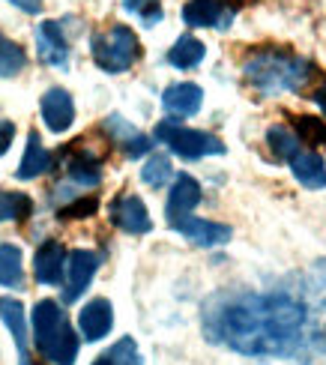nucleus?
Listing matches in <instances>:
<instances>
[{
    "label": "nucleus",
    "mask_w": 326,
    "mask_h": 365,
    "mask_svg": "<svg viewBox=\"0 0 326 365\" xmlns=\"http://www.w3.org/2000/svg\"><path fill=\"white\" fill-rule=\"evenodd\" d=\"M204 332L245 356H297L312 341V306L290 291L215 294L204 306Z\"/></svg>",
    "instance_id": "1"
},
{
    "label": "nucleus",
    "mask_w": 326,
    "mask_h": 365,
    "mask_svg": "<svg viewBox=\"0 0 326 365\" xmlns=\"http://www.w3.org/2000/svg\"><path fill=\"white\" fill-rule=\"evenodd\" d=\"M245 81L252 84L258 93L263 96H275L285 90H302L315 75V66L305 63L302 57H293L287 51H258L248 63L243 66Z\"/></svg>",
    "instance_id": "2"
},
{
    "label": "nucleus",
    "mask_w": 326,
    "mask_h": 365,
    "mask_svg": "<svg viewBox=\"0 0 326 365\" xmlns=\"http://www.w3.org/2000/svg\"><path fill=\"white\" fill-rule=\"evenodd\" d=\"M34 341L36 351L54 365H72L78 356V336L72 332L63 309L54 299H42L34 309Z\"/></svg>",
    "instance_id": "3"
},
{
    "label": "nucleus",
    "mask_w": 326,
    "mask_h": 365,
    "mask_svg": "<svg viewBox=\"0 0 326 365\" xmlns=\"http://www.w3.org/2000/svg\"><path fill=\"white\" fill-rule=\"evenodd\" d=\"M141 57V45H138V36L129 27L114 24L111 30L93 36V60L99 63V69L105 72H126L132 69V63Z\"/></svg>",
    "instance_id": "4"
},
{
    "label": "nucleus",
    "mask_w": 326,
    "mask_h": 365,
    "mask_svg": "<svg viewBox=\"0 0 326 365\" xmlns=\"http://www.w3.org/2000/svg\"><path fill=\"white\" fill-rule=\"evenodd\" d=\"M156 138L162 144H168L183 159H204V156H222L225 153V144L215 138V135L200 132V129H185L177 123H159Z\"/></svg>",
    "instance_id": "5"
},
{
    "label": "nucleus",
    "mask_w": 326,
    "mask_h": 365,
    "mask_svg": "<svg viewBox=\"0 0 326 365\" xmlns=\"http://www.w3.org/2000/svg\"><path fill=\"white\" fill-rule=\"evenodd\" d=\"M174 231H180L189 242L200 249H213V246H225L230 240V227L219 225V222H207V219H192V216H183L177 222H170Z\"/></svg>",
    "instance_id": "6"
},
{
    "label": "nucleus",
    "mask_w": 326,
    "mask_h": 365,
    "mask_svg": "<svg viewBox=\"0 0 326 365\" xmlns=\"http://www.w3.org/2000/svg\"><path fill=\"white\" fill-rule=\"evenodd\" d=\"M111 222L126 234H147L153 222L150 212L144 207V201L138 195H120L117 201L111 204Z\"/></svg>",
    "instance_id": "7"
},
{
    "label": "nucleus",
    "mask_w": 326,
    "mask_h": 365,
    "mask_svg": "<svg viewBox=\"0 0 326 365\" xmlns=\"http://www.w3.org/2000/svg\"><path fill=\"white\" fill-rule=\"evenodd\" d=\"M66 269H69V287H66L63 299L66 302H75V299H78L87 291V284L93 282V276H96L99 257L93 255V252H87V249H75L66 257Z\"/></svg>",
    "instance_id": "8"
},
{
    "label": "nucleus",
    "mask_w": 326,
    "mask_h": 365,
    "mask_svg": "<svg viewBox=\"0 0 326 365\" xmlns=\"http://www.w3.org/2000/svg\"><path fill=\"white\" fill-rule=\"evenodd\" d=\"M78 327H81V336L87 341L105 339L108 332H111V327H114V309H111V302L102 299V297L90 299L87 306L78 312Z\"/></svg>",
    "instance_id": "9"
},
{
    "label": "nucleus",
    "mask_w": 326,
    "mask_h": 365,
    "mask_svg": "<svg viewBox=\"0 0 326 365\" xmlns=\"http://www.w3.org/2000/svg\"><path fill=\"white\" fill-rule=\"evenodd\" d=\"M42 120H45V126H49L51 132H57V135L72 126L75 102H72V96L66 93L63 87H51L49 93L42 96Z\"/></svg>",
    "instance_id": "10"
},
{
    "label": "nucleus",
    "mask_w": 326,
    "mask_h": 365,
    "mask_svg": "<svg viewBox=\"0 0 326 365\" xmlns=\"http://www.w3.org/2000/svg\"><path fill=\"white\" fill-rule=\"evenodd\" d=\"M63 267H66V249L57 240L42 242L36 257H34V276L42 284H60L63 279Z\"/></svg>",
    "instance_id": "11"
},
{
    "label": "nucleus",
    "mask_w": 326,
    "mask_h": 365,
    "mask_svg": "<svg viewBox=\"0 0 326 365\" xmlns=\"http://www.w3.org/2000/svg\"><path fill=\"white\" fill-rule=\"evenodd\" d=\"M200 204V186L198 180L189 177V174H180L174 180V186H170V195H168V222H177L183 216H189V212Z\"/></svg>",
    "instance_id": "12"
},
{
    "label": "nucleus",
    "mask_w": 326,
    "mask_h": 365,
    "mask_svg": "<svg viewBox=\"0 0 326 365\" xmlns=\"http://www.w3.org/2000/svg\"><path fill=\"white\" fill-rule=\"evenodd\" d=\"M36 48H39L42 63H49V66H66L69 45H66L63 30H60L57 21H42L39 24V30H36Z\"/></svg>",
    "instance_id": "13"
},
{
    "label": "nucleus",
    "mask_w": 326,
    "mask_h": 365,
    "mask_svg": "<svg viewBox=\"0 0 326 365\" xmlns=\"http://www.w3.org/2000/svg\"><path fill=\"white\" fill-rule=\"evenodd\" d=\"M200 102H204V90H200L198 84H189V81L170 84L165 90V96H162V105H165L170 114H177V117L198 114L200 111Z\"/></svg>",
    "instance_id": "14"
},
{
    "label": "nucleus",
    "mask_w": 326,
    "mask_h": 365,
    "mask_svg": "<svg viewBox=\"0 0 326 365\" xmlns=\"http://www.w3.org/2000/svg\"><path fill=\"white\" fill-rule=\"evenodd\" d=\"M0 321L6 324V329L12 332L15 347H19L21 365H30V347H27V324H24V306L19 299L0 297Z\"/></svg>",
    "instance_id": "15"
},
{
    "label": "nucleus",
    "mask_w": 326,
    "mask_h": 365,
    "mask_svg": "<svg viewBox=\"0 0 326 365\" xmlns=\"http://www.w3.org/2000/svg\"><path fill=\"white\" fill-rule=\"evenodd\" d=\"M183 19L192 27H230V12H225L215 0H189L183 6Z\"/></svg>",
    "instance_id": "16"
},
{
    "label": "nucleus",
    "mask_w": 326,
    "mask_h": 365,
    "mask_svg": "<svg viewBox=\"0 0 326 365\" xmlns=\"http://www.w3.org/2000/svg\"><path fill=\"white\" fill-rule=\"evenodd\" d=\"M105 132L108 135H111V138L123 147V153H126L129 159H138V156H144L147 153V150L153 147L150 144V138H147V135H141V132H135L129 123H123V120L114 114V117H108L105 120Z\"/></svg>",
    "instance_id": "17"
},
{
    "label": "nucleus",
    "mask_w": 326,
    "mask_h": 365,
    "mask_svg": "<svg viewBox=\"0 0 326 365\" xmlns=\"http://www.w3.org/2000/svg\"><path fill=\"white\" fill-rule=\"evenodd\" d=\"M287 162L293 168V177H297L305 189H323L326 186V165L317 153H305V150H300V153H293Z\"/></svg>",
    "instance_id": "18"
},
{
    "label": "nucleus",
    "mask_w": 326,
    "mask_h": 365,
    "mask_svg": "<svg viewBox=\"0 0 326 365\" xmlns=\"http://www.w3.org/2000/svg\"><path fill=\"white\" fill-rule=\"evenodd\" d=\"M49 165H51L49 150L42 147V141H39L36 132H30V135H27L24 156H21V165H19V171H15V177H19V180H34V177H39V174L49 171Z\"/></svg>",
    "instance_id": "19"
},
{
    "label": "nucleus",
    "mask_w": 326,
    "mask_h": 365,
    "mask_svg": "<svg viewBox=\"0 0 326 365\" xmlns=\"http://www.w3.org/2000/svg\"><path fill=\"white\" fill-rule=\"evenodd\" d=\"M204 42L195 39V36H180L174 42V48L168 51V60H170V66H177V69H192L198 66L200 60H204Z\"/></svg>",
    "instance_id": "20"
},
{
    "label": "nucleus",
    "mask_w": 326,
    "mask_h": 365,
    "mask_svg": "<svg viewBox=\"0 0 326 365\" xmlns=\"http://www.w3.org/2000/svg\"><path fill=\"white\" fill-rule=\"evenodd\" d=\"M69 177L75 182H81V186H99V180H102L99 159L90 153H75L69 159Z\"/></svg>",
    "instance_id": "21"
},
{
    "label": "nucleus",
    "mask_w": 326,
    "mask_h": 365,
    "mask_svg": "<svg viewBox=\"0 0 326 365\" xmlns=\"http://www.w3.org/2000/svg\"><path fill=\"white\" fill-rule=\"evenodd\" d=\"M24 66H27L24 48L0 34V78H12V75H19Z\"/></svg>",
    "instance_id": "22"
},
{
    "label": "nucleus",
    "mask_w": 326,
    "mask_h": 365,
    "mask_svg": "<svg viewBox=\"0 0 326 365\" xmlns=\"http://www.w3.org/2000/svg\"><path fill=\"white\" fill-rule=\"evenodd\" d=\"M34 212V201L21 192H0V222H24Z\"/></svg>",
    "instance_id": "23"
},
{
    "label": "nucleus",
    "mask_w": 326,
    "mask_h": 365,
    "mask_svg": "<svg viewBox=\"0 0 326 365\" xmlns=\"http://www.w3.org/2000/svg\"><path fill=\"white\" fill-rule=\"evenodd\" d=\"M0 284L4 287L21 284V249L19 246H0Z\"/></svg>",
    "instance_id": "24"
},
{
    "label": "nucleus",
    "mask_w": 326,
    "mask_h": 365,
    "mask_svg": "<svg viewBox=\"0 0 326 365\" xmlns=\"http://www.w3.org/2000/svg\"><path fill=\"white\" fill-rule=\"evenodd\" d=\"M293 129H297V138L308 147H323L326 144V123L317 117H293Z\"/></svg>",
    "instance_id": "25"
},
{
    "label": "nucleus",
    "mask_w": 326,
    "mask_h": 365,
    "mask_svg": "<svg viewBox=\"0 0 326 365\" xmlns=\"http://www.w3.org/2000/svg\"><path fill=\"white\" fill-rule=\"evenodd\" d=\"M267 141H270V150L275 153V159H290L293 153H300V138L290 135L285 126H272L267 132Z\"/></svg>",
    "instance_id": "26"
},
{
    "label": "nucleus",
    "mask_w": 326,
    "mask_h": 365,
    "mask_svg": "<svg viewBox=\"0 0 326 365\" xmlns=\"http://www.w3.org/2000/svg\"><path fill=\"white\" fill-rule=\"evenodd\" d=\"M141 180L147 182V186H153V189H162L165 182L170 180V159L168 156H150L147 159V165L141 168Z\"/></svg>",
    "instance_id": "27"
},
{
    "label": "nucleus",
    "mask_w": 326,
    "mask_h": 365,
    "mask_svg": "<svg viewBox=\"0 0 326 365\" xmlns=\"http://www.w3.org/2000/svg\"><path fill=\"white\" fill-rule=\"evenodd\" d=\"M105 356H108L111 365H144L141 354H138V344L132 339H120Z\"/></svg>",
    "instance_id": "28"
},
{
    "label": "nucleus",
    "mask_w": 326,
    "mask_h": 365,
    "mask_svg": "<svg viewBox=\"0 0 326 365\" xmlns=\"http://www.w3.org/2000/svg\"><path fill=\"white\" fill-rule=\"evenodd\" d=\"M123 6H126L129 12H135L144 24L162 21V4L159 0H123Z\"/></svg>",
    "instance_id": "29"
},
{
    "label": "nucleus",
    "mask_w": 326,
    "mask_h": 365,
    "mask_svg": "<svg viewBox=\"0 0 326 365\" xmlns=\"http://www.w3.org/2000/svg\"><path fill=\"white\" fill-rule=\"evenodd\" d=\"M96 210H99L96 197H78V201L60 207L57 216H60V219H90V216H96Z\"/></svg>",
    "instance_id": "30"
},
{
    "label": "nucleus",
    "mask_w": 326,
    "mask_h": 365,
    "mask_svg": "<svg viewBox=\"0 0 326 365\" xmlns=\"http://www.w3.org/2000/svg\"><path fill=\"white\" fill-rule=\"evenodd\" d=\"M12 138H15V126L9 123V120H0V156H4L6 150H9Z\"/></svg>",
    "instance_id": "31"
},
{
    "label": "nucleus",
    "mask_w": 326,
    "mask_h": 365,
    "mask_svg": "<svg viewBox=\"0 0 326 365\" xmlns=\"http://www.w3.org/2000/svg\"><path fill=\"white\" fill-rule=\"evenodd\" d=\"M19 9H24V12H39L42 9V0H12Z\"/></svg>",
    "instance_id": "32"
},
{
    "label": "nucleus",
    "mask_w": 326,
    "mask_h": 365,
    "mask_svg": "<svg viewBox=\"0 0 326 365\" xmlns=\"http://www.w3.org/2000/svg\"><path fill=\"white\" fill-rule=\"evenodd\" d=\"M315 102L320 105V111H323V117H326V84L315 90Z\"/></svg>",
    "instance_id": "33"
},
{
    "label": "nucleus",
    "mask_w": 326,
    "mask_h": 365,
    "mask_svg": "<svg viewBox=\"0 0 326 365\" xmlns=\"http://www.w3.org/2000/svg\"><path fill=\"white\" fill-rule=\"evenodd\" d=\"M234 6H245V4H255V0H230Z\"/></svg>",
    "instance_id": "34"
},
{
    "label": "nucleus",
    "mask_w": 326,
    "mask_h": 365,
    "mask_svg": "<svg viewBox=\"0 0 326 365\" xmlns=\"http://www.w3.org/2000/svg\"><path fill=\"white\" fill-rule=\"evenodd\" d=\"M93 365H111V362H108V356H99V359L93 362Z\"/></svg>",
    "instance_id": "35"
}]
</instances>
